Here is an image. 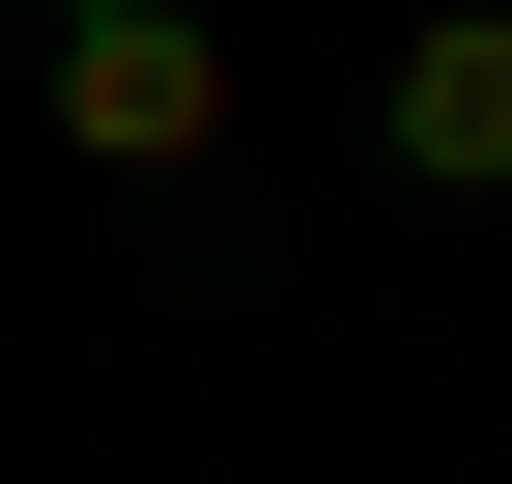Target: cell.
I'll list each match as a JSON object with an SVG mask.
<instances>
[{
  "mask_svg": "<svg viewBox=\"0 0 512 484\" xmlns=\"http://www.w3.org/2000/svg\"><path fill=\"white\" fill-rule=\"evenodd\" d=\"M29 86H57V143L114 171V200H200L228 171V0H29Z\"/></svg>",
  "mask_w": 512,
  "mask_h": 484,
  "instance_id": "6da1fadb",
  "label": "cell"
},
{
  "mask_svg": "<svg viewBox=\"0 0 512 484\" xmlns=\"http://www.w3.org/2000/svg\"><path fill=\"white\" fill-rule=\"evenodd\" d=\"M370 171L399 200H512V0H427L370 57Z\"/></svg>",
  "mask_w": 512,
  "mask_h": 484,
  "instance_id": "7a4b0ae2",
  "label": "cell"
}]
</instances>
